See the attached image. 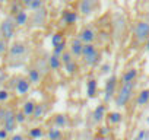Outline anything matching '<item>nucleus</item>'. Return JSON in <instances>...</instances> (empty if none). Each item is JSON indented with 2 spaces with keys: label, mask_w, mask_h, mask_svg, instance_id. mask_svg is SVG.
<instances>
[{
  "label": "nucleus",
  "mask_w": 149,
  "mask_h": 140,
  "mask_svg": "<svg viewBox=\"0 0 149 140\" xmlns=\"http://www.w3.org/2000/svg\"><path fill=\"white\" fill-rule=\"evenodd\" d=\"M61 64H63V61H61V57H60V55H54V54L50 55V58H48V66H50L51 70H58V69L61 67Z\"/></svg>",
  "instance_id": "9b49d317"
},
{
  "label": "nucleus",
  "mask_w": 149,
  "mask_h": 140,
  "mask_svg": "<svg viewBox=\"0 0 149 140\" xmlns=\"http://www.w3.org/2000/svg\"><path fill=\"white\" fill-rule=\"evenodd\" d=\"M92 117H94V121H95V123L102 121L104 117H105V105H104V104L97 105V108H95L94 112H92Z\"/></svg>",
  "instance_id": "1a4fd4ad"
},
{
  "label": "nucleus",
  "mask_w": 149,
  "mask_h": 140,
  "mask_svg": "<svg viewBox=\"0 0 149 140\" xmlns=\"http://www.w3.org/2000/svg\"><path fill=\"white\" fill-rule=\"evenodd\" d=\"M117 140H121V139H117Z\"/></svg>",
  "instance_id": "c03bdc74"
},
{
  "label": "nucleus",
  "mask_w": 149,
  "mask_h": 140,
  "mask_svg": "<svg viewBox=\"0 0 149 140\" xmlns=\"http://www.w3.org/2000/svg\"><path fill=\"white\" fill-rule=\"evenodd\" d=\"M102 72H104V73L110 72V66H108V64H104V66H102Z\"/></svg>",
  "instance_id": "4c0bfd02"
},
{
  "label": "nucleus",
  "mask_w": 149,
  "mask_h": 140,
  "mask_svg": "<svg viewBox=\"0 0 149 140\" xmlns=\"http://www.w3.org/2000/svg\"><path fill=\"white\" fill-rule=\"evenodd\" d=\"M108 121L111 123V124H118L120 121H121V114L120 112H111L110 115H108Z\"/></svg>",
  "instance_id": "b1692460"
},
{
  "label": "nucleus",
  "mask_w": 149,
  "mask_h": 140,
  "mask_svg": "<svg viewBox=\"0 0 149 140\" xmlns=\"http://www.w3.org/2000/svg\"><path fill=\"white\" fill-rule=\"evenodd\" d=\"M64 66H66V72L67 73H74V72H76V69H78L76 61H70V63H67Z\"/></svg>",
  "instance_id": "c85d7f7f"
},
{
  "label": "nucleus",
  "mask_w": 149,
  "mask_h": 140,
  "mask_svg": "<svg viewBox=\"0 0 149 140\" xmlns=\"http://www.w3.org/2000/svg\"><path fill=\"white\" fill-rule=\"evenodd\" d=\"M82 57H84V61L88 66H94V64L98 63L100 54H98V51H97L94 44H85L84 50H82Z\"/></svg>",
  "instance_id": "f03ea898"
},
{
  "label": "nucleus",
  "mask_w": 149,
  "mask_h": 140,
  "mask_svg": "<svg viewBox=\"0 0 149 140\" xmlns=\"http://www.w3.org/2000/svg\"><path fill=\"white\" fill-rule=\"evenodd\" d=\"M146 123H148V124H149V117H148V118H146Z\"/></svg>",
  "instance_id": "79ce46f5"
},
{
  "label": "nucleus",
  "mask_w": 149,
  "mask_h": 140,
  "mask_svg": "<svg viewBox=\"0 0 149 140\" xmlns=\"http://www.w3.org/2000/svg\"><path fill=\"white\" fill-rule=\"evenodd\" d=\"M116 85H117V78L116 76H110L108 80L105 82V91H104L105 102H110L116 96Z\"/></svg>",
  "instance_id": "7ed1b4c3"
},
{
  "label": "nucleus",
  "mask_w": 149,
  "mask_h": 140,
  "mask_svg": "<svg viewBox=\"0 0 149 140\" xmlns=\"http://www.w3.org/2000/svg\"><path fill=\"white\" fill-rule=\"evenodd\" d=\"M48 139L50 140H60L61 139V131L58 127H53L48 130Z\"/></svg>",
  "instance_id": "412c9836"
},
{
  "label": "nucleus",
  "mask_w": 149,
  "mask_h": 140,
  "mask_svg": "<svg viewBox=\"0 0 149 140\" xmlns=\"http://www.w3.org/2000/svg\"><path fill=\"white\" fill-rule=\"evenodd\" d=\"M145 136H146V131H145V130H140V131L137 133L136 137H137L139 140H145Z\"/></svg>",
  "instance_id": "f704fd0d"
},
{
  "label": "nucleus",
  "mask_w": 149,
  "mask_h": 140,
  "mask_svg": "<svg viewBox=\"0 0 149 140\" xmlns=\"http://www.w3.org/2000/svg\"><path fill=\"white\" fill-rule=\"evenodd\" d=\"M42 130L40 128V127H35V128H31L29 130V136L32 137V139H40V137H42Z\"/></svg>",
  "instance_id": "393cba45"
},
{
  "label": "nucleus",
  "mask_w": 149,
  "mask_h": 140,
  "mask_svg": "<svg viewBox=\"0 0 149 140\" xmlns=\"http://www.w3.org/2000/svg\"><path fill=\"white\" fill-rule=\"evenodd\" d=\"M51 42H53V47H57L58 44H63V42H66V41H64V38H63V34H61V32H57V34L53 35Z\"/></svg>",
  "instance_id": "5701e85b"
},
{
  "label": "nucleus",
  "mask_w": 149,
  "mask_h": 140,
  "mask_svg": "<svg viewBox=\"0 0 149 140\" xmlns=\"http://www.w3.org/2000/svg\"><path fill=\"white\" fill-rule=\"evenodd\" d=\"M146 50L149 51V38H148V41H146Z\"/></svg>",
  "instance_id": "a19ab883"
},
{
  "label": "nucleus",
  "mask_w": 149,
  "mask_h": 140,
  "mask_svg": "<svg viewBox=\"0 0 149 140\" xmlns=\"http://www.w3.org/2000/svg\"><path fill=\"white\" fill-rule=\"evenodd\" d=\"M40 79H41V73L38 72L37 69L29 70V82H32V83H38Z\"/></svg>",
  "instance_id": "4be33fe9"
},
{
  "label": "nucleus",
  "mask_w": 149,
  "mask_h": 140,
  "mask_svg": "<svg viewBox=\"0 0 149 140\" xmlns=\"http://www.w3.org/2000/svg\"><path fill=\"white\" fill-rule=\"evenodd\" d=\"M6 137H8V131L5 128H2V130H0V140H5Z\"/></svg>",
  "instance_id": "c9c22d12"
},
{
  "label": "nucleus",
  "mask_w": 149,
  "mask_h": 140,
  "mask_svg": "<svg viewBox=\"0 0 149 140\" xmlns=\"http://www.w3.org/2000/svg\"><path fill=\"white\" fill-rule=\"evenodd\" d=\"M63 19H64L66 24L72 25V24H74V22L78 21V13H76V12H72V10H67V12H64Z\"/></svg>",
  "instance_id": "f3484780"
},
{
  "label": "nucleus",
  "mask_w": 149,
  "mask_h": 140,
  "mask_svg": "<svg viewBox=\"0 0 149 140\" xmlns=\"http://www.w3.org/2000/svg\"><path fill=\"white\" fill-rule=\"evenodd\" d=\"M25 51H26L25 45H24V44H19V42H16V44H13V45L10 47V55H13V57H19V55H22Z\"/></svg>",
  "instance_id": "ddd939ff"
},
{
  "label": "nucleus",
  "mask_w": 149,
  "mask_h": 140,
  "mask_svg": "<svg viewBox=\"0 0 149 140\" xmlns=\"http://www.w3.org/2000/svg\"><path fill=\"white\" fill-rule=\"evenodd\" d=\"M79 38L84 44H94L97 35H95V31L92 28H84L79 34Z\"/></svg>",
  "instance_id": "423d86ee"
},
{
  "label": "nucleus",
  "mask_w": 149,
  "mask_h": 140,
  "mask_svg": "<svg viewBox=\"0 0 149 140\" xmlns=\"http://www.w3.org/2000/svg\"><path fill=\"white\" fill-rule=\"evenodd\" d=\"M134 35L139 40V42L148 41V38H149V24L148 22H137V25L134 28Z\"/></svg>",
  "instance_id": "20e7f679"
},
{
  "label": "nucleus",
  "mask_w": 149,
  "mask_h": 140,
  "mask_svg": "<svg viewBox=\"0 0 149 140\" xmlns=\"http://www.w3.org/2000/svg\"><path fill=\"white\" fill-rule=\"evenodd\" d=\"M42 112H44V108H42V105H37L35 107V111H34V118H40L41 115H42Z\"/></svg>",
  "instance_id": "7c9ffc66"
},
{
  "label": "nucleus",
  "mask_w": 149,
  "mask_h": 140,
  "mask_svg": "<svg viewBox=\"0 0 149 140\" xmlns=\"http://www.w3.org/2000/svg\"><path fill=\"white\" fill-rule=\"evenodd\" d=\"M79 9L82 15H89L92 12V0H81Z\"/></svg>",
  "instance_id": "f8f14e48"
},
{
  "label": "nucleus",
  "mask_w": 149,
  "mask_h": 140,
  "mask_svg": "<svg viewBox=\"0 0 149 140\" xmlns=\"http://www.w3.org/2000/svg\"><path fill=\"white\" fill-rule=\"evenodd\" d=\"M3 50H5V44L0 42V51H3Z\"/></svg>",
  "instance_id": "ea45409f"
},
{
  "label": "nucleus",
  "mask_w": 149,
  "mask_h": 140,
  "mask_svg": "<svg viewBox=\"0 0 149 140\" xmlns=\"http://www.w3.org/2000/svg\"><path fill=\"white\" fill-rule=\"evenodd\" d=\"M45 16H47V12L44 9H38L34 12V16H32V24L35 25H42L45 22Z\"/></svg>",
  "instance_id": "9d476101"
},
{
  "label": "nucleus",
  "mask_w": 149,
  "mask_h": 140,
  "mask_svg": "<svg viewBox=\"0 0 149 140\" xmlns=\"http://www.w3.org/2000/svg\"><path fill=\"white\" fill-rule=\"evenodd\" d=\"M67 123V120H66V117L64 115H56V118H54V124H56V127H63L64 124Z\"/></svg>",
  "instance_id": "a878e982"
},
{
  "label": "nucleus",
  "mask_w": 149,
  "mask_h": 140,
  "mask_svg": "<svg viewBox=\"0 0 149 140\" xmlns=\"http://www.w3.org/2000/svg\"><path fill=\"white\" fill-rule=\"evenodd\" d=\"M15 117H16V123H19V124L25 123V120H26V115H25V114H24L22 111H21V112H18V114H16Z\"/></svg>",
  "instance_id": "2f4dec72"
},
{
  "label": "nucleus",
  "mask_w": 149,
  "mask_h": 140,
  "mask_svg": "<svg viewBox=\"0 0 149 140\" xmlns=\"http://www.w3.org/2000/svg\"><path fill=\"white\" fill-rule=\"evenodd\" d=\"M42 3H44V0H32L28 8L32 10H38V9H42Z\"/></svg>",
  "instance_id": "bb28decb"
},
{
  "label": "nucleus",
  "mask_w": 149,
  "mask_h": 140,
  "mask_svg": "<svg viewBox=\"0 0 149 140\" xmlns=\"http://www.w3.org/2000/svg\"><path fill=\"white\" fill-rule=\"evenodd\" d=\"M64 51H66V42H63V44H58L57 47H54V50H53V54H54V55H61Z\"/></svg>",
  "instance_id": "cd10ccee"
},
{
  "label": "nucleus",
  "mask_w": 149,
  "mask_h": 140,
  "mask_svg": "<svg viewBox=\"0 0 149 140\" xmlns=\"http://www.w3.org/2000/svg\"><path fill=\"white\" fill-rule=\"evenodd\" d=\"M35 104L32 102V101H28V102H25L24 104V108H22V112L26 115V117H29V115H32L34 114V111H35Z\"/></svg>",
  "instance_id": "6ab92c4d"
},
{
  "label": "nucleus",
  "mask_w": 149,
  "mask_h": 140,
  "mask_svg": "<svg viewBox=\"0 0 149 140\" xmlns=\"http://www.w3.org/2000/svg\"><path fill=\"white\" fill-rule=\"evenodd\" d=\"M10 140H24V137H22L21 134H15V136H13Z\"/></svg>",
  "instance_id": "e433bc0d"
},
{
  "label": "nucleus",
  "mask_w": 149,
  "mask_h": 140,
  "mask_svg": "<svg viewBox=\"0 0 149 140\" xmlns=\"http://www.w3.org/2000/svg\"><path fill=\"white\" fill-rule=\"evenodd\" d=\"M16 114L12 111V110H8L5 111V117H3V128L9 133V131H13L15 127H16Z\"/></svg>",
  "instance_id": "39448f33"
},
{
  "label": "nucleus",
  "mask_w": 149,
  "mask_h": 140,
  "mask_svg": "<svg viewBox=\"0 0 149 140\" xmlns=\"http://www.w3.org/2000/svg\"><path fill=\"white\" fill-rule=\"evenodd\" d=\"M108 133H110V128H108V127H101V128H100V134H101V136H107Z\"/></svg>",
  "instance_id": "72a5a7b5"
},
{
  "label": "nucleus",
  "mask_w": 149,
  "mask_h": 140,
  "mask_svg": "<svg viewBox=\"0 0 149 140\" xmlns=\"http://www.w3.org/2000/svg\"><path fill=\"white\" fill-rule=\"evenodd\" d=\"M133 92V82H127V83H123L118 94L116 95V102H117V107H126V104L129 102L130 99V95Z\"/></svg>",
  "instance_id": "f257e3e1"
},
{
  "label": "nucleus",
  "mask_w": 149,
  "mask_h": 140,
  "mask_svg": "<svg viewBox=\"0 0 149 140\" xmlns=\"http://www.w3.org/2000/svg\"><path fill=\"white\" fill-rule=\"evenodd\" d=\"M29 91V80H25V79H21L18 83H16V92L19 95H24Z\"/></svg>",
  "instance_id": "2eb2a0df"
},
{
  "label": "nucleus",
  "mask_w": 149,
  "mask_h": 140,
  "mask_svg": "<svg viewBox=\"0 0 149 140\" xmlns=\"http://www.w3.org/2000/svg\"><path fill=\"white\" fill-rule=\"evenodd\" d=\"M136 102H137V105H145V104H148V102H149V89H143V91L139 94Z\"/></svg>",
  "instance_id": "aec40b11"
},
{
  "label": "nucleus",
  "mask_w": 149,
  "mask_h": 140,
  "mask_svg": "<svg viewBox=\"0 0 149 140\" xmlns=\"http://www.w3.org/2000/svg\"><path fill=\"white\" fill-rule=\"evenodd\" d=\"M136 76H137V70L136 69H129L127 72L123 75V78H121V80H123V83H127V82H133L134 79H136Z\"/></svg>",
  "instance_id": "dca6fc26"
},
{
  "label": "nucleus",
  "mask_w": 149,
  "mask_h": 140,
  "mask_svg": "<svg viewBox=\"0 0 149 140\" xmlns=\"http://www.w3.org/2000/svg\"><path fill=\"white\" fill-rule=\"evenodd\" d=\"M31 2H32V0H21V3H24V5H26V6H29Z\"/></svg>",
  "instance_id": "58836bf2"
},
{
  "label": "nucleus",
  "mask_w": 149,
  "mask_h": 140,
  "mask_svg": "<svg viewBox=\"0 0 149 140\" xmlns=\"http://www.w3.org/2000/svg\"><path fill=\"white\" fill-rule=\"evenodd\" d=\"M26 21H28V15H26V12H24V10L16 12V16H15V24H16V25L22 26V25L26 24Z\"/></svg>",
  "instance_id": "a211bd4d"
},
{
  "label": "nucleus",
  "mask_w": 149,
  "mask_h": 140,
  "mask_svg": "<svg viewBox=\"0 0 149 140\" xmlns=\"http://www.w3.org/2000/svg\"><path fill=\"white\" fill-rule=\"evenodd\" d=\"M0 2H8V0H0Z\"/></svg>",
  "instance_id": "37998d69"
},
{
  "label": "nucleus",
  "mask_w": 149,
  "mask_h": 140,
  "mask_svg": "<svg viewBox=\"0 0 149 140\" xmlns=\"http://www.w3.org/2000/svg\"><path fill=\"white\" fill-rule=\"evenodd\" d=\"M97 88H98L97 80L95 79H91L88 82V85H86V95H88V98H94L97 95Z\"/></svg>",
  "instance_id": "4468645a"
},
{
  "label": "nucleus",
  "mask_w": 149,
  "mask_h": 140,
  "mask_svg": "<svg viewBox=\"0 0 149 140\" xmlns=\"http://www.w3.org/2000/svg\"><path fill=\"white\" fill-rule=\"evenodd\" d=\"M84 45H85V44L81 41V38H79V37H78V38H74V40L70 42V53H72L73 55H76V57L82 55Z\"/></svg>",
  "instance_id": "6e6552de"
},
{
  "label": "nucleus",
  "mask_w": 149,
  "mask_h": 140,
  "mask_svg": "<svg viewBox=\"0 0 149 140\" xmlns=\"http://www.w3.org/2000/svg\"><path fill=\"white\" fill-rule=\"evenodd\" d=\"M72 53H69V51H64L60 57H61V61H63V64H67V63H70V61H73V58H72Z\"/></svg>",
  "instance_id": "c756f323"
},
{
  "label": "nucleus",
  "mask_w": 149,
  "mask_h": 140,
  "mask_svg": "<svg viewBox=\"0 0 149 140\" xmlns=\"http://www.w3.org/2000/svg\"><path fill=\"white\" fill-rule=\"evenodd\" d=\"M8 98H9V92H8V91H2V89H0V102L6 101Z\"/></svg>",
  "instance_id": "473e14b6"
},
{
  "label": "nucleus",
  "mask_w": 149,
  "mask_h": 140,
  "mask_svg": "<svg viewBox=\"0 0 149 140\" xmlns=\"http://www.w3.org/2000/svg\"><path fill=\"white\" fill-rule=\"evenodd\" d=\"M2 34L6 40H10L15 34V24L10 21V19H6L3 24H2Z\"/></svg>",
  "instance_id": "0eeeda50"
}]
</instances>
